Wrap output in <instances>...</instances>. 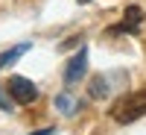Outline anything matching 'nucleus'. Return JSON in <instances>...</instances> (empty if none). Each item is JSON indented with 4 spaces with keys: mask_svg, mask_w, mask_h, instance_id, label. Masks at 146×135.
<instances>
[{
    "mask_svg": "<svg viewBox=\"0 0 146 135\" xmlns=\"http://www.w3.org/2000/svg\"><path fill=\"white\" fill-rule=\"evenodd\" d=\"M6 91H9L12 100L21 103V106H29V103L38 100V85L29 82V79H23V77H12L9 85H6Z\"/></svg>",
    "mask_w": 146,
    "mask_h": 135,
    "instance_id": "obj_2",
    "label": "nucleus"
},
{
    "mask_svg": "<svg viewBox=\"0 0 146 135\" xmlns=\"http://www.w3.org/2000/svg\"><path fill=\"white\" fill-rule=\"evenodd\" d=\"M85 68H88V50L85 47H79V53L67 62V68H64V82L67 85H73V82H79L82 77H85Z\"/></svg>",
    "mask_w": 146,
    "mask_h": 135,
    "instance_id": "obj_4",
    "label": "nucleus"
},
{
    "mask_svg": "<svg viewBox=\"0 0 146 135\" xmlns=\"http://www.w3.org/2000/svg\"><path fill=\"white\" fill-rule=\"evenodd\" d=\"M79 3H91V0H79Z\"/></svg>",
    "mask_w": 146,
    "mask_h": 135,
    "instance_id": "obj_10",
    "label": "nucleus"
},
{
    "mask_svg": "<svg viewBox=\"0 0 146 135\" xmlns=\"http://www.w3.org/2000/svg\"><path fill=\"white\" fill-rule=\"evenodd\" d=\"M140 24H143V9H140V6H126V12H123V21H120L117 27H111L108 32H111V35H117V32L137 35V32H140Z\"/></svg>",
    "mask_w": 146,
    "mask_h": 135,
    "instance_id": "obj_3",
    "label": "nucleus"
},
{
    "mask_svg": "<svg viewBox=\"0 0 146 135\" xmlns=\"http://www.w3.org/2000/svg\"><path fill=\"white\" fill-rule=\"evenodd\" d=\"M29 47H32V44H15L12 50H3V53H0V71H3V68H9V65H15L18 59L29 50Z\"/></svg>",
    "mask_w": 146,
    "mask_h": 135,
    "instance_id": "obj_5",
    "label": "nucleus"
},
{
    "mask_svg": "<svg viewBox=\"0 0 146 135\" xmlns=\"http://www.w3.org/2000/svg\"><path fill=\"white\" fill-rule=\"evenodd\" d=\"M108 115H111V120H117V124H135V120H140L146 115V88L131 91V94H123L111 106Z\"/></svg>",
    "mask_w": 146,
    "mask_h": 135,
    "instance_id": "obj_1",
    "label": "nucleus"
},
{
    "mask_svg": "<svg viewBox=\"0 0 146 135\" xmlns=\"http://www.w3.org/2000/svg\"><path fill=\"white\" fill-rule=\"evenodd\" d=\"M56 109H62V112H70V109H76V103H73L67 94H58V97H56Z\"/></svg>",
    "mask_w": 146,
    "mask_h": 135,
    "instance_id": "obj_7",
    "label": "nucleus"
},
{
    "mask_svg": "<svg viewBox=\"0 0 146 135\" xmlns=\"http://www.w3.org/2000/svg\"><path fill=\"white\" fill-rule=\"evenodd\" d=\"M29 135H53V129L47 126V129H38V132H29Z\"/></svg>",
    "mask_w": 146,
    "mask_h": 135,
    "instance_id": "obj_9",
    "label": "nucleus"
},
{
    "mask_svg": "<svg viewBox=\"0 0 146 135\" xmlns=\"http://www.w3.org/2000/svg\"><path fill=\"white\" fill-rule=\"evenodd\" d=\"M105 88H108V82H105L102 77H94V79H91V97H94V100H100V97H105V94H108Z\"/></svg>",
    "mask_w": 146,
    "mask_h": 135,
    "instance_id": "obj_6",
    "label": "nucleus"
},
{
    "mask_svg": "<svg viewBox=\"0 0 146 135\" xmlns=\"http://www.w3.org/2000/svg\"><path fill=\"white\" fill-rule=\"evenodd\" d=\"M12 103H15V100H12V97H6L3 88H0V109H3V112H12Z\"/></svg>",
    "mask_w": 146,
    "mask_h": 135,
    "instance_id": "obj_8",
    "label": "nucleus"
}]
</instances>
